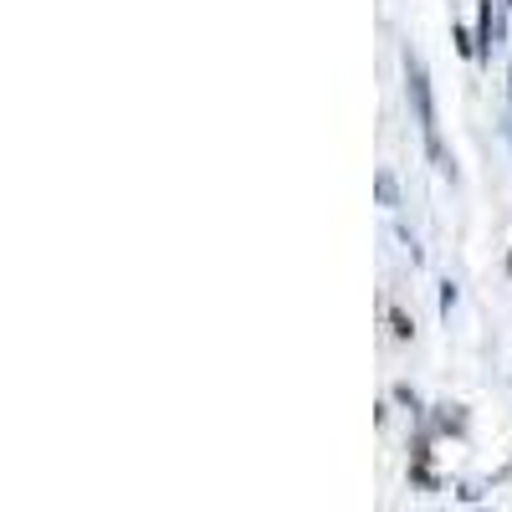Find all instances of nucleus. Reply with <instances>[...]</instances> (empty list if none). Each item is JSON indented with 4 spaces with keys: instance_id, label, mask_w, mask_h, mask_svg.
<instances>
[{
    "instance_id": "0eeeda50",
    "label": "nucleus",
    "mask_w": 512,
    "mask_h": 512,
    "mask_svg": "<svg viewBox=\"0 0 512 512\" xmlns=\"http://www.w3.org/2000/svg\"><path fill=\"white\" fill-rule=\"evenodd\" d=\"M507 6H512V0H507Z\"/></svg>"
},
{
    "instance_id": "20e7f679",
    "label": "nucleus",
    "mask_w": 512,
    "mask_h": 512,
    "mask_svg": "<svg viewBox=\"0 0 512 512\" xmlns=\"http://www.w3.org/2000/svg\"><path fill=\"white\" fill-rule=\"evenodd\" d=\"M390 333H395V338H410V333H415V323H410L400 308H390Z\"/></svg>"
},
{
    "instance_id": "423d86ee",
    "label": "nucleus",
    "mask_w": 512,
    "mask_h": 512,
    "mask_svg": "<svg viewBox=\"0 0 512 512\" xmlns=\"http://www.w3.org/2000/svg\"><path fill=\"white\" fill-rule=\"evenodd\" d=\"M507 267H512V256H507Z\"/></svg>"
},
{
    "instance_id": "f257e3e1",
    "label": "nucleus",
    "mask_w": 512,
    "mask_h": 512,
    "mask_svg": "<svg viewBox=\"0 0 512 512\" xmlns=\"http://www.w3.org/2000/svg\"><path fill=\"white\" fill-rule=\"evenodd\" d=\"M405 93H410V108H415V123L425 134V149H431V164L441 175H456L451 169V154L441 144V123H436V98H431V77H425V62L415 52H405Z\"/></svg>"
},
{
    "instance_id": "7ed1b4c3",
    "label": "nucleus",
    "mask_w": 512,
    "mask_h": 512,
    "mask_svg": "<svg viewBox=\"0 0 512 512\" xmlns=\"http://www.w3.org/2000/svg\"><path fill=\"white\" fill-rule=\"evenodd\" d=\"M374 195H379V205H400V185H395V175H390V169H379V175H374Z\"/></svg>"
},
{
    "instance_id": "f03ea898",
    "label": "nucleus",
    "mask_w": 512,
    "mask_h": 512,
    "mask_svg": "<svg viewBox=\"0 0 512 512\" xmlns=\"http://www.w3.org/2000/svg\"><path fill=\"white\" fill-rule=\"evenodd\" d=\"M497 41H502V21H497V11H492V0H482V16H477V52L492 57Z\"/></svg>"
},
{
    "instance_id": "39448f33",
    "label": "nucleus",
    "mask_w": 512,
    "mask_h": 512,
    "mask_svg": "<svg viewBox=\"0 0 512 512\" xmlns=\"http://www.w3.org/2000/svg\"><path fill=\"white\" fill-rule=\"evenodd\" d=\"M507 139H512V118H507Z\"/></svg>"
}]
</instances>
